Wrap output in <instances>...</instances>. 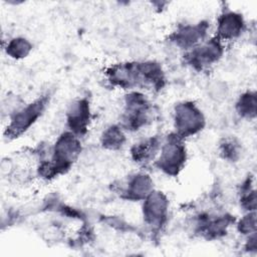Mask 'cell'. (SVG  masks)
Returning a JSON list of instances; mask_svg holds the SVG:
<instances>
[{
  "label": "cell",
  "mask_w": 257,
  "mask_h": 257,
  "mask_svg": "<svg viewBox=\"0 0 257 257\" xmlns=\"http://www.w3.org/2000/svg\"><path fill=\"white\" fill-rule=\"evenodd\" d=\"M80 152L81 146L77 136L71 132L62 134L54 145L52 160L43 163L39 167V174L44 178L50 179L65 173L76 161Z\"/></svg>",
  "instance_id": "1"
},
{
  "label": "cell",
  "mask_w": 257,
  "mask_h": 257,
  "mask_svg": "<svg viewBox=\"0 0 257 257\" xmlns=\"http://www.w3.org/2000/svg\"><path fill=\"white\" fill-rule=\"evenodd\" d=\"M182 140L177 134H173L168 136L161 146V155L157 161V166L167 175L176 176L185 166L187 153Z\"/></svg>",
  "instance_id": "2"
},
{
  "label": "cell",
  "mask_w": 257,
  "mask_h": 257,
  "mask_svg": "<svg viewBox=\"0 0 257 257\" xmlns=\"http://www.w3.org/2000/svg\"><path fill=\"white\" fill-rule=\"evenodd\" d=\"M48 99L46 96L39 97L28 105L16 109L12 114L9 123L6 126L4 136L7 139H16L25 133L43 113L47 105Z\"/></svg>",
  "instance_id": "3"
},
{
  "label": "cell",
  "mask_w": 257,
  "mask_h": 257,
  "mask_svg": "<svg viewBox=\"0 0 257 257\" xmlns=\"http://www.w3.org/2000/svg\"><path fill=\"white\" fill-rule=\"evenodd\" d=\"M152 106L144 94L132 92L125 97L122 124L126 130L137 131L151 119Z\"/></svg>",
  "instance_id": "4"
},
{
  "label": "cell",
  "mask_w": 257,
  "mask_h": 257,
  "mask_svg": "<svg viewBox=\"0 0 257 257\" xmlns=\"http://www.w3.org/2000/svg\"><path fill=\"white\" fill-rule=\"evenodd\" d=\"M205 118L202 111L191 101H184L175 107L176 134L182 139L196 135L203 130Z\"/></svg>",
  "instance_id": "5"
},
{
  "label": "cell",
  "mask_w": 257,
  "mask_h": 257,
  "mask_svg": "<svg viewBox=\"0 0 257 257\" xmlns=\"http://www.w3.org/2000/svg\"><path fill=\"white\" fill-rule=\"evenodd\" d=\"M223 46L218 38L210 39L195 46L188 54V62L196 69H204L216 63L222 56Z\"/></svg>",
  "instance_id": "6"
},
{
  "label": "cell",
  "mask_w": 257,
  "mask_h": 257,
  "mask_svg": "<svg viewBox=\"0 0 257 257\" xmlns=\"http://www.w3.org/2000/svg\"><path fill=\"white\" fill-rule=\"evenodd\" d=\"M144 219L148 225L160 227L167 219L169 202L162 192H152L144 200Z\"/></svg>",
  "instance_id": "7"
},
{
  "label": "cell",
  "mask_w": 257,
  "mask_h": 257,
  "mask_svg": "<svg viewBox=\"0 0 257 257\" xmlns=\"http://www.w3.org/2000/svg\"><path fill=\"white\" fill-rule=\"evenodd\" d=\"M90 119L89 102L85 98L73 101L66 113L67 126L75 136L84 135Z\"/></svg>",
  "instance_id": "8"
},
{
  "label": "cell",
  "mask_w": 257,
  "mask_h": 257,
  "mask_svg": "<svg viewBox=\"0 0 257 257\" xmlns=\"http://www.w3.org/2000/svg\"><path fill=\"white\" fill-rule=\"evenodd\" d=\"M208 24L200 22L196 25H184L179 27L172 35L171 40L183 49L194 48L207 34Z\"/></svg>",
  "instance_id": "9"
},
{
  "label": "cell",
  "mask_w": 257,
  "mask_h": 257,
  "mask_svg": "<svg viewBox=\"0 0 257 257\" xmlns=\"http://www.w3.org/2000/svg\"><path fill=\"white\" fill-rule=\"evenodd\" d=\"M244 29V20L233 11L224 12L218 19L217 33L219 40H230L238 37Z\"/></svg>",
  "instance_id": "10"
},
{
  "label": "cell",
  "mask_w": 257,
  "mask_h": 257,
  "mask_svg": "<svg viewBox=\"0 0 257 257\" xmlns=\"http://www.w3.org/2000/svg\"><path fill=\"white\" fill-rule=\"evenodd\" d=\"M153 192V181L145 174H137L133 176L124 190V198L128 200H145Z\"/></svg>",
  "instance_id": "11"
},
{
  "label": "cell",
  "mask_w": 257,
  "mask_h": 257,
  "mask_svg": "<svg viewBox=\"0 0 257 257\" xmlns=\"http://www.w3.org/2000/svg\"><path fill=\"white\" fill-rule=\"evenodd\" d=\"M161 150V142L158 138H150L136 144L132 150V157L135 162L147 164L155 159Z\"/></svg>",
  "instance_id": "12"
},
{
  "label": "cell",
  "mask_w": 257,
  "mask_h": 257,
  "mask_svg": "<svg viewBox=\"0 0 257 257\" xmlns=\"http://www.w3.org/2000/svg\"><path fill=\"white\" fill-rule=\"evenodd\" d=\"M124 142L125 136L121 127L117 125L107 127L101 136V144L103 148L108 150H117L123 146Z\"/></svg>",
  "instance_id": "13"
},
{
  "label": "cell",
  "mask_w": 257,
  "mask_h": 257,
  "mask_svg": "<svg viewBox=\"0 0 257 257\" xmlns=\"http://www.w3.org/2000/svg\"><path fill=\"white\" fill-rule=\"evenodd\" d=\"M31 43L22 37H16L11 39L6 46V53L15 59H21L26 57L31 51Z\"/></svg>",
  "instance_id": "14"
},
{
  "label": "cell",
  "mask_w": 257,
  "mask_h": 257,
  "mask_svg": "<svg viewBox=\"0 0 257 257\" xmlns=\"http://www.w3.org/2000/svg\"><path fill=\"white\" fill-rule=\"evenodd\" d=\"M238 113L244 117H253L256 114V95L254 92H246L240 96L237 102Z\"/></svg>",
  "instance_id": "15"
},
{
  "label": "cell",
  "mask_w": 257,
  "mask_h": 257,
  "mask_svg": "<svg viewBox=\"0 0 257 257\" xmlns=\"http://www.w3.org/2000/svg\"><path fill=\"white\" fill-rule=\"evenodd\" d=\"M220 151L223 158L230 161H235L239 156V147L232 140L225 141L221 145Z\"/></svg>",
  "instance_id": "16"
},
{
  "label": "cell",
  "mask_w": 257,
  "mask_h": 257,
  "mask_svg": "<svg viewBox=\"0 0 257 257\" xmlns=\"http://www.w3.org/2000/svg\"><path fill=\"white\" fill-rule=\"evenodd\" d=\"M238 229L243 234H249L250 232H254L255 230V215L248 214L245 216L239 223Z\"/></svg>",
  "instance_id": "17"
}]
</instances>
